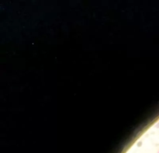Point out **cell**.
<instances>
[{"label": "cell", "instance_id": "cell-1", "mask_svg": "<svg viewBox=\"0 0 159 153\" xmlns=\"http://www.w3.org/2000/svg\"><path fill=\"white\" fill-rule=\"evenodd\" d=\"M158 153H159V152H158Z\"/></svg>", "mask_w": 159, "mask_h": 153}]
</instances>
